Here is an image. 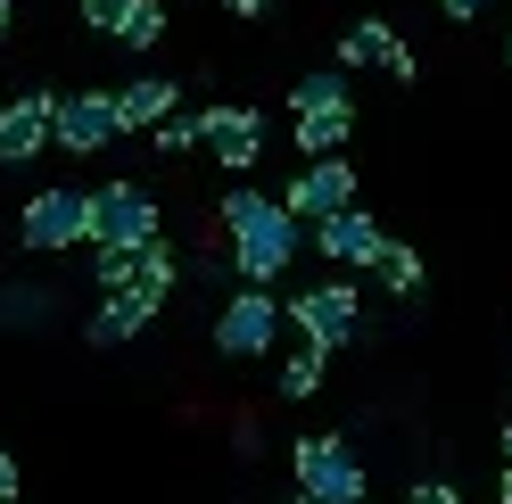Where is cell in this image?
<instances>
[{
    "label": "cell",
    "instance_id": "f1b7e54d",
    "mask_svg": "<svg viewBox=\"0 0 512 504\" xmlns=\"http://www.w3.org/2000/svg\"><path fill=\"white\" fill-rule=\"evenodd\" d=\"M0 34H9V0H0Z\"/></svg>",
    "mask_w": 512,
    "mask_h": 504
},
{
    "label": "cell",
    "instance_id": "52a82bcc",
    "mask_svg": "<svg viewBox=\"0 0 512 504\" xmlns=\"http://www.w3.org/2000/svg\"><path fill=\"white\" fill-rule=\"evenodd\" d=\"M157 232H166V215H157L141 182H100L91 191V248H141Z\"/></svg>",
    "mask_w": 512,
    "mask_h": 504
},
{
    "label": "cell",
    "instance_id": "9c48e42d",
    "mask_svg": "<svg viewBox=\"0 0 512 504\" xmlns=\"http://www.w3.org/2000/svg\"><path fill=\"white\" fill-rule=\"evenodd\" d=\"M281 207H290L298 224H323V215L356 207V166H347V149H339V157H306L298 182L281 191Z\"/></svg>",
    "mask_w": 512,
    "mask_h": 504
},
{
    "label": "cell",
    "instance_id": "4dcf8cb0",
    "mask_svg": "<svg viewBox=\"0 0 512 504\" xmlns=\"http://www.w3.org/2000/svg\"><path fill=\"white\" fill-rule=\"evenodd\" d=\"M290 504H314V496H290Z\"/></svg>",
    "mask_w": 512,
    "mask_h": 504
},
{
    "label": "cell",
    "instance_id": "277c9868",
    "mask_svg": "<svg viewBox=\"0 0 512 504\" xmlns=\"http://www.w3.org/2000/svg\"><path fill=\"white\" fill-rule=\"evenodd\" d=\"M281 314H290V331H298V339H314L323 356H339L347 339L364 331V290L339 273V281H314V290H298Z\"/></svg>",
    "mask_w": 512,
    "mask_h": 504
},
{
    "label": "cell",
    "instance_id": "d6986e66",
    "mask_svg": "<svg viewBox=\"0 0 512 504\" xmlns=\"http://www.w3.org/2000/svg\"><path fill=\"white\" fill-rule=\"evenodd\" d=\"M331 100H356V91H347L339 67H314V75H298V91H290V116H298V108H331Z\"/></svg>",
    "mask_w": 512,
    "mask_h": 504
},
{
    "label": "cell",
    "instance_id": "ba28073f",
    "mask_svg": "<svg viewBox=\"0 0 512 504\" xmlns=\"http://www.w3.org/2000/svg\"><path fill=\"white\" fill-rule=\"evenodd\" d=\"M199 149L223 174H248L256 157H265V116L240 108V100H215V108H199Z\"/></svg>",
    "mask_w": 512,
    "mask_h": 504
},
{
    "label": "cell",
    "instance_id": "4fadbf2b",
    "mask_svg": "<svg viewBox=\"0 0 512 504\" xmlns=\"http://www.w3.org/2000/svg\"><path fill=\"white\" fill-rule=\"evenodd\" d=\"M50 100L58 91H17V100L0 108V166H34L50 149Z\"/></svg>",
    "mask_w": 512,
    "mask_h": 504
},
{
    "label": "cell",
    "instance_id": "4316f807",
    "mask_svg": "<svg viewBox=\"0 0 512 504\" xmlns=\"http://www.w3.org/2000/svg\"><path fill=\"white\" fill-rule=\"evenodd\" d=\"M496 504H512V463H504V480H496Z\"/></svg>",
    "mask_w": 512,
    "mask_h": 504
},
{
    "label": "cell",
    "instance_id": "d4e9b609",
    "mask_svg": "<svg viewBox=\"0 0 512 504\" xmlns=\"http://www.w3.org/2000/svg\"><path fill=\"white\" fill-rule=\"evenodd\" d=\"M438 9H446V17H455V25H471L479 9H488V0H438Z\"/></svg>",
    "mask_w": 512,
    "mask_h": 504
},
{
    "label": "cell",
    "instance_id": "484cf974",
    "mask_svg": "<svg viewBox=\"0 0 512 504\" xmlns=\"http://www.w3.org/2000/svg\"><path fill=\"white\" fill-rule=\"evenodd\" d=\"M223 9H232V17H265V0H223Z\"/></svg>",
    "mask_w": 512,
    "mask_h": 504
},
{
    "label": "cell",
    "instance_id": "3957f363",
    "mask_svg": "<svg viewBox=\"0 0 512 504\" xmlns=\"http://www.w3.org/2000/svg\"><path fill=\"white\" fill-rule=\"evenodd\" d=\"M281 331H290L281 298L265 290V281H240V290L223 298V314H215V356L256 364V356H273V348H281Z\"/></svg>",
    "mask_w": 512,
    "mask_h": 504
},
{
    "label": "cell",
    "instance_id": "8fae6325",
    "mask_svg": "<svg viewBox=\"0 0 512 504\" xmlns=\"http://www.w3.org/2000/svg\"><path fill=\"white\" fill-rule=\"evenodd\" d=\"M356 67H380V75L413 83V75H422V58L405 50V34H397L389 17H356V25L339 34V75H356Z\"/></svg>",
    "mask_w": 512,
    "mask_h": 504
},
{
    "label": "cell",
    "instance_id": "ac0fdd59",
    "mask_svg": "<svg viewBox=\"0 0 512 504\" xmlns=\"http://www.w3.org/2000/svg\"><path fill=\"white\" fill-rule=\"evenodd\" d=\"M116 42L124 50H157V42H166V9H157V0H133L124 25H116Z\"/></svg>",
    "mask_w": 512,
    "mask_h": 504
},
{
    "label": "cell",
    "instance_id": "83f0119b",
    "mask_svg": "<svg viewBox=\"0 0 512 504\" xmlns=\"http://www.w3.org/2000/svg\"><path fill=\"white\" fill-rule=\"evenodd\" d=\"M504 463H512V422H504Z\"/></svg>",
    "mask_w": 512,
    "mask_h": 504
},
{
    "label": "cell",
    "instance_id": "7c38bea8",
    "mask_svg": "<svg viewBox=\"0 0 512 504\" xmlns=\"http://www.w3.org/2000/svg\"><path fill=\"white\" fill-rule=\"evenodd\" d=\"M157 314H166V298H149V290H100L83 339H91V348H124V339H141Z\"/></svg>",
    "mask_w": 512,
    "mask_h": 504
},
{
    "label": "cell",
    "instance_id": "ffe728a7",
    "mask_svg": "<svg viewBox=\"0 0 512 504\" xmlns=\"http://www.w3.org/2000/svg\"><path fill=\"white\" fill-rule=\"evenodd\" d=\"M133 257L141 248H91V281L100 290H133Z\"/></svg>",
    "mask_w": 512,
    "mask_h": 504
},
{
    "label": "cell",
    "instance_id": "2e32d148",
    "mask_svg": "<svg viewBox=\"0 0 512 504\" xmlns=\"http://www.w3.org/2000/svg\"><path fill=\"white\" fill-rule=\"evenodd\" d=\"M273 364H281V372H273V389L290 397V405H306L314 389H323V364H331V356L314 348V339H298V348H273Z\"/></svg>",
    "mask_w": 512,
    "mask_h": 504
},
{
    "label": "cell",
    "instance_id": "e0dca14e",
    "mask_svg": "<svg viewBox=\"0 0 512 504\" xmlns=\"http://www.w3.org/2000/svg\"><path fill=\"white\" fill-rule=\"evenodd\" d=\"M372 273L389 281L397 298H413V290H422V281H430V265H422V248H413V240H397V232L380 240V257H372Z\"/></svg>",
    "mask_w": 512,
    "mask_h": 504
},
{
    "label": "cell",
    "instance_id": "7402d4cb",
    "mask_svg": "<svg viewBox=\"0 0 512 504\" xmlns=\"http://www.w3.org/2000/svg\"><path fill=\"white\" fill-rule=\"evenodd\" d=\"M75 9H83L91 34H108V42H116V25H124V9H133V0H75Z\"/></svg>",
    "mask_w": 512,
    "mask_h": 504
},
{
    "label": "cell",
    "instance_id": "30bf717a",
    "mask_svg": "<svg viewBox=\"0 0 512 504\" xmlns=\"http://www.w3.org/2000/svg\"><path fill=\"white\" fill-rule=\"evenodd\" d=\"M306 240L323 248V257H331L339 273H372V257H380V240H389V232H380V215L356 199V207L323 215V224H306Z\"/></svg>",
    "mask_w": 512,
    "mask_h": 504
},
{
    "label": "cell",
    "instance_id": "5b68a950",
    "mask_svg": "<svg viewBox=\"0 0 512 504\" xmlns=\"http://www.w3.org/2000/svg\"><path fill=\"white\" fill-rule=\"evenodd\" d=\"M17 240L34 248V257H58V248L91 240V191H75V182L34 191V199H25V215H17Z\"/></svg>",
    "mask_w": 512,
    "mask_h": 504
},
{
    "label": "cell",
    "instance_id": "603a6c76",
    "mask_svg": "<svg viewBox=\"0 0 512 504\" xmlns=\"http://www.w3.org/2000/svg\"><path fill=\"white\" fill-rule=\"evenodd\" d=\"M405 504H463V496H455V480H413Z\"/></svg>",
    "mask_w": 512,
    "mask_h": 504
},
{
    "label": "cell",
    "instance_id": "f546056e",
    "mask_svg": "<svg viewBox=\"0 0 512 504\" xmlns=\"http://www.w3.org/2000/svg\"><path fill=\"white\" fill-rule=\"evenodd\" d=\"M504 67H512V34H504Z\"/></svg>",
    "mask_w": 512,
    "mask_h": 504
},
{
    "label": "cell",
    "instance_id": "7a4b0ae2",
    "mask_svg": "<svg viewBox=\"0 0 512 504\" xmlns=\"http://www.w3.org/2000/svg\"><path fill=\"white\" fill-rule=\"evenodd\" d=\"M290 471H298V496H314V504H364L372 496L364 455L347 447L339 430H306L298 447H290Z\"/></svg>",
    "mask_w": 512,
    "mask_h": 504
},
{
    "label": "cell",
    "instance_id": "44dd1931",
    "mask_svg": "<svg viewBox=\"0 0 512 504\" xmlns=\"http://www.w3.org/2000/svg\"><path fill=\"white\" fill-rule=\"evenodd\" d=\"M157 149H166V157H182V149H199V116H166V124H157Z\"/></svg>",
    "mask_w": 512,
    "mask_h": 504
},
{
    "label": "cell",
    "instance_id": "cb8c5ba5",
    "mask_svg": "<svg viewBox=\"0 0 512 504\" xmlns=\"http://www.w3.org/2000/svg\"><path fill=\"white\" fill-rule=\"evenodd\" d=\"M0 504H17V455L0 447Z\"/></svg>",
    "mask_w": 512,
    "mask_h": 504
},
{
    "label": "cell",
    "instance_id": "5bb4252c",
    "mask_svg": "<svg viewBox=\"0 0 512 504\" xmlns=\"http://www.w3.org/2000/svg\"><path fill=\"white\" fill-rule=\"evenodd\" d=\"M290 141H298V157H339L347 141H356V100L298 108V116H290Z\"/></svg>",
    "mask_w": 512,
    "mask_h": 504
},
{
    "label": "cell",
    "instance_id": "9a60e30c",
    "mask_svg": "<svg viewBox=\"0 0 512 504\" xmlns=\"http://www.w3.org/2000/svg\"><path fill=\"white\" fill-rule=\"evenodd\" d=\"M174 108H182V83H166V75H141V83L116 91V124L124 133H157Z\"/></svg>",
    "mask_w": 512,
    "mask_h": 504
},
{
    "label": "cell",
    "instance_id": "6da1fadb",
    "mask_svg": "<svg viewBox=\"0 0 512 504\" xmlns=\"http://www.w3.org/2000/svg\"><path fill=\"white\" fill-rule=\"evenodd\" d=\"M223 232H232V273H240V281H265V290L298 265V248H306V224H298L281 199L248 191V182L223 191Z\"/></svg>",
    "mask_w": 512,
    "mask_h": 504
},
{
    "label": "cell",
    "instance_id": "8992f818",
    "mask_svg": "<svg viewBox=\"0 0 512 504\" xmlns=\"http://www.w3.org/2000/svg\"><path fill=\"white\" fill-rule=\"evenodd\" d=\"M108 141H124V124H116V91H58V100H50V149H67V157H100Z\"/></svg>",
    "mask_w": 512,
    "mask_h": 504
}]
</instances>
